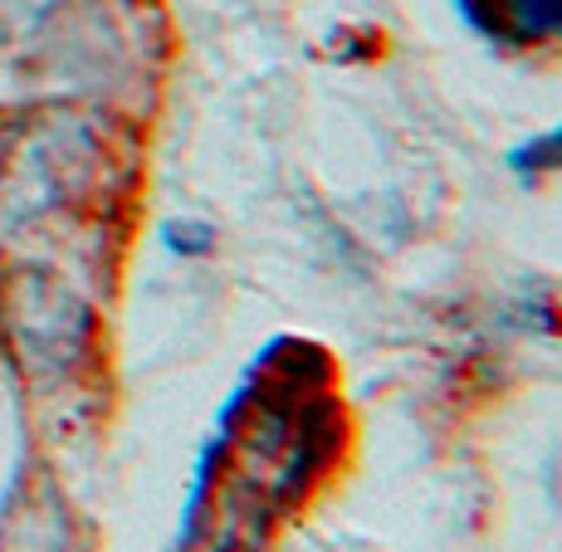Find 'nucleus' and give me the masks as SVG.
Returning a JSON list of instances; mask_svg holds the SVG:
<instances>
[{"mask_svg":"<svg viewBox=\"0 0 562 552\" xmlns=\"http://www.w3.org/2000/svg\"><path fill=\"white\" fill-rule=\"evenodd\" d=\"M161 240H167L171 255H211L215 250V230L205 221H171L167 230H161Z\"/></svg>","mask_w":562,"mask_h":552,"instance_id":"obj_3","label":"nucleus"},{"mask_svg":"<svg viewBox=\"0 0 562 552\" xmlns=\"http://www.w3.org/2000/svg\"><path fill=\"white\" fill-rule=\"evenodd\" d=\"M54 5V0H0V35H15V30H30L40 15Z\"/></svg>","mask_w":562,"mask_h":552,"instance_id":"obj_4","label":"nucleus"},{"mask_svg":"<svg viewBox=\"0 0 562 552\" xmlns=\"http://www.w3.org/2000/svg\"><path fill=\"white\" fill-rule=\"evenodd\" d=\"M456 10L499 45H543L562 35V0H456Z\"/></svg>","mask_w":562,"mask_h":552,"instance_id":"obj_1","label":"nucleus"},{"mask_svg":"<svg viewBox=\"0 0 562 552\" xmlns=\"http://www.w3.org/2000/svg\"><path fill=\"white\" fill-rule=\"evenodd\" d=\"M509 167L524 181H538L543 171H562V127H553V133H538V137H528L524 147H514L509 151Z\"/></svg>","mask_w":562,"mask_h":552,"instance_id":"obj_2","label":"nucleus"}]
</instances>
